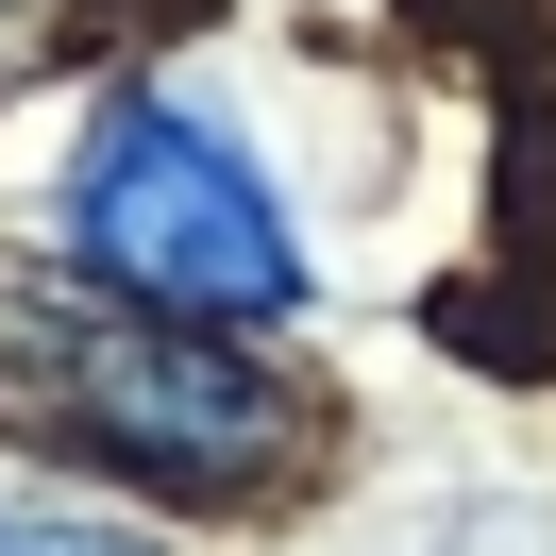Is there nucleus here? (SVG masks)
Listing matches in <instances>:
<instances>
[{
  "instance_id": "obj_1",
  "label": "nucleus",
  "mask_w": 556,
  "mask_h": 556,
  "mask_svg": "<svg viewBox=\"0 0 556 556\" xmlns=\"http://www.w3.org/2000/svg\"><path fill=\"white\" fill-rule=\"evenodd\" d=\"M51 253H68L102 304H152V320H219V338L304 320L287 186L253 169V136L219 102H186V85H118V102L51 152Z\"/></svg>"
},
{
  "instance_id": "obj_2",
  "label": "nucleus",
  "mask_w": 556,
  "mask_h": 556,
  "mask_svg": "<svg viewBox=\"0 0 556 556\" xmlns=\"http://www.w3.org/2000/svg\"><path fill=\"white\" fill-rule=\"evenodd\" d=\"M0 405L152 489H253L304 439V388L270 371V338L152 320V304H102V287H0Z\"/></svg>"
},
{
  "instance_id": "obj_3",
  "label": "nucleus",
  "mask_w": 556,
  "mask_h": 556,
  "mask_svg": "<svg viewBox=\"0 0 556 556\" xmlns=\"http://www.w3.org/2000/svg\"><path fill=\"white\" fill-rule=\"evenodd\" d=\"M0 556H169V540L118 506H68V489H0Z\"/></svg>"
}]
</instances>
